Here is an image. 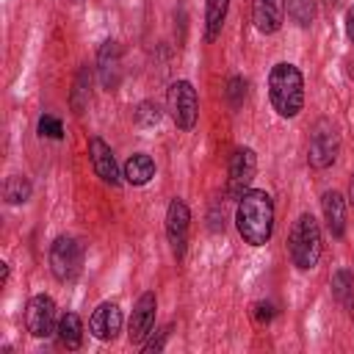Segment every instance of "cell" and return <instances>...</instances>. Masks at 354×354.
I'll use <instances>...</instances> for the list:
<instances>
[{
    "label": "cell",
    "mask_w": 354,
    "mask_h": 354,
    "mask_svg": "<svg viewBox=\"0 0 354 354\" xmlns=\"http://www.w3.org/2000/svg\"><path fill=\"white\" fill-rule=\"evenodd\" d=\"M235 227L249 246H263L274 230V202L266 191H246L238 199Z\"/></svg>",
    "instance_id": "1"
},
{
    "label": "cell",
    "mask_w": 354,
    "mask_h": 354,
    "mask_svg": "<svg viewBox=\"0 0 354 354\" xmlns=\"http://www.w3.org/2000/svg\"><path fill=\"white\" fill-rule=\"evenodd\" d=\"M268 97L279 116L293 119L304 105V77L293 64H277L268 75Z\"/></svg>",
    "instance_id": "2"
},
{
    "label": "cell",
    "mask_w": 354,
    "mask_h": 354,
    "mask_svg": "<svg viewBox=\"0 0 354 354\" xmlns=\"http://www.w3.org/2000/svg\"><path fill=\"white\" fill-rule=\"evenodd\" d=\"M288 252H290V260L299 271H310L318 266V260H321V227H318L313 213H301L293 221V230L288 238Z\"/></svg>",
    "instance_id": "3"
},
{
    "label": "cell",
    "mask_w": 354,
    "mask_h": 354,
    "mask_svg": "<svg viewBox=\"0 0 354 354\" xmlns=\"http://www.w3.org/2000/svg\"><path fill=\"white\" fill-rule=\"evenodd\" d=\"M50 268L58 282H72L77 279L83 268V246L72 235H58L50 246Z\"/></svg>",
    "instance_id": "4"
},
{
    "label": "cell",
    "mask_w": 354,
    "mask_h": 354,
    "mask_svg": "<svg viewBox=\"0 0 354 354\" xmlns=\"http://www.w3.org/2000/svg\"><path fill=\"white\" fill-rule=\"evenodd\" d=\"M166 102H169V113H171V119L180 130H191L196 124L199 100H196V88L188 80H174L169 86Z\"/></svg>",
    "instance_id": "5"
},
{
    "label": "cell",
    "mask_w": 354,
    "mask_h": 354,
    "mask_svg": "<svg viewBox=\"0 0 354 354\" xmlns=\"http://www.w3.org/2000/svg\"><path fill=\"white\" fill-rule=\"evenodd\" d=\"M337 149H340V138H337V130L332 122L321 119L313 130V138H310V149H307V158H310V166L315 169H326L335 163L337 158Z\"/></svg>",
    "instance_id": "6"
},
{
    "label": "cell",
    "mask_w": 354,
    "mask_h": 354,
    "mask_svg": "<svg viewBox=\"0 0 354 354\" xmlns=\"http://www.w3.org/2000/svg\"><path fill=\"white\" fill-rule=\"evenodd\" d=\"M254 169H257V158L249 147H241L235 149V155L230 158V171H227V194L232 199H241L252 180H254Z\"/></svg>",
    "instance_id": "7"
},
{
    "label": "cell",
    "mask_w": 354,
    "mask_h": 354,
    "mask_svg": "<svg viewBox=\"0 0 354 354\" xmlns=\"http://www.w3.org/2000/svg\"><path fill=\"white\" fill-rule=\"evenodd\" d=\"M25 324H28V332L33 337H50L55 332V326H58V321H55V301L50 296H44V293L33 296L28 301V307H25Z\"/></svg>",
    "instance_id": "8"
},
{
    "label": "cell",
    "mask_w": 354,
    "mask_h": 354,
    "mask_svg": "<svg viewBox=\"0 0 354 354\" xmlns=\"http://www.w3.org/2000/svg\"><path fill=\"white\" fill-rule=\"evenodd\" d=\"M188 224H191L188 205H185L183 199H171V202H169V210H166V238H169V246H171V252H174L177 260L185 254Z\"/></svg>",
    "instance_id": "9"
},
{
    "label": "cell",
    "mask_w": 354,
    "mask_h": 354,
    "mask_svg": "<svg viewBox=\"0 0 354 354\" xmlns=\"http://www.w3.org/2000/svg\"><path fill=\"white\" fill-rule=\"evenodd\" d=\"M122 329V310L116 301H102L94 313H91V321H88V332L97 337V340H113Z\"/></svg>",
    "instance_id": "10"
},
{
    "label": "cell",
    "mask_w": 354,
    "mask_h": 354,
    "mask_svg": "<svg viewBox=\"0 0 354 354\" xmlns=\"http://www.w3.org/2000/svg\"><path fill=\"white\" fill-rule=\"evenodd\" d=\"M88 158H91V166L97 171V177L108 185H119V166H116V158L111 152V147L100 138V136H91L88 141Z\"/></svg>",
    "instance_id": "11"
},
{
    "label": "cell",
    "mask_w": 354,
    "mask_h": 354,
    "mask_svg": "<svg viewBox=\"0 0 354 354\" xmlns=\"http://www.w3.org/2000/svg\"><path fill=\"white\" fill-rule=\"evenodd\" d=\"M155 293H141V299L136 301L133 307V315H130V343H144V337L152 332V324H155Z\"/></svg>",
    "instance_id": "12"
},
{
    "label": "cell",
    "mask_w": 354,
    "mask_h": 354,
    "mask_svg": "<svg viewBox=\"0 0 354 354\" xmlns=\"http://www.w3.org/2000/svg\"><path fill=\"white\" fill-rule=\"evenodd\" d=\"M97 69H100V83L113 91L122 80V47L116 41H105L100 47V55H97Z\"/></svg>",
    "instance_id": "13"
},
{
    "label": "cell",
    "mask_w": 354,
    "mask_h": 354,
    "mask_svg": "<svg viewBox=\"0 0 354 354\" xmlns=\"http://www.w3.org/2000/svg\"><path fill=\"white\" fill-rule=\"evenodd\" d=\"M252 22L260 33H277L285 22V0H254Z\"/></svg>",
    "instance_id": "14"
},
{
    "label": "cell",
    "mask_w": 354,
    "mask_h": 354,
    "mask_svg": "<svg viewBox=\"0 0 354 354\" xmlns=\"http://www.w3.org/2000/svg\"><path fill=\"white\" fill-rule=\"evenodd\" d=\"M321 207H324V218H326L332 238H343V232H346V199L337 191H326L321 196Z\"/></svg>",
    "instance_id": "15"
},
{
    "label": "cell",
    "mask_w": 354,
    "mask_h": 354,
    "mask_svg": "<svg viewBox=\"0 0 354 354\" xmlns=\"http://www.w3.org/2000/svg\"><path fill=\"white\" fill-rule=\"evenodd\" d=\"M55 335H58V343L64 348H69V351L80 348V343H83V321H80V315L77 313H64L58 318Z\"/></svg>",
    "instance_id": "16"
},
{
    "label": "cell",
    "mask_w": 354,
    "mask_h": 354,
    "mask_svg": "<svg viewBox=\"0 0 354 354\" xmlns=\"http://www.w3.org/2000/svg\"><path fill=\"white\" fill-rule=\"evenodd\" d=\"M152 177H155V163H152L149 155L136 152V155L127 158V163H124V180L130 185H147Z\"/></svg>",
    "instance_id": "17"
},
{
    "label": "cell",
    "mask_w": 354,
    "mask_h": 354,
    "mask_svg": "<svg viewBox=\"0 0 354 354\" xmlns=\"http://www.w3.org/2000/svg\"><path fill=\"white\" fill-rule=\"evenodd\" d=\"M227 8H230V0H205V39L207 41L218 39L224 19H227Z\"/></svg>",
    "instance_id": "18"
},
{
    "label": "cell",
    "mask_w": 354,
    "mask_h": 354,
    "mask_svg": "<svg viewBox=\"0 0 354 354\" xmlns=\"http://www.w3.org/2000/svg\"><path fill=\"white\" fill-rule=\"evenodd\" d=\"M30 194H33V185L25 174H11L3 185V196L8 205H25L30 199Z\"/></svg>",
    "instance_id": "19"
},
{
    "label": "cell",
    "mask_w": 354,
    "mask_h": 354,
    "mask_svg": "<svg viewBox=\"0 0 354 354\" xmlns=\"http://www.w3.org/2000/svg\"><path fill=\"white\" fill-rule=\"evenodd\" d=\"M332 296L340 304H354V274L348 268H337L332 277Z\"/></svg>",
    "instance_id": "20"
},
{
    "label": "cell",
    "mask_w": 354,
    "mask_h": 354,
    "mask_svg": "<svg viewBox=\"0 0 354 354\" xmlns=\"http://www.w3.org/2000/svg\"><path fill=\"white\" fill-rule=\"evenodd\" d=\"M288 6V17L299 25V28H307L313 19H315V0H285Z\"/></svg>",
    "instance_id": "21"
},
{
    "label": "cell",
    "mask_w": 354,
    "mask_h": 354,
    "mask_svg": "<svg viewBox=\"0 0 354 354\" xmlns=\"http://www.w3.org/2000/svg\"><path fill=\"white\" fill-rule=\"evenodd\" d=\"M39 136L41 138H64V124H61V119H55V116H50V113H44V116H39Z\"/></svg>",
    "instance_id": "22"
},
{
    "label": "cell",
    "mask_w": 354,
    "mask_h": 354,
    "mask_svg": "<svg viewBox=\"0 0 354 354\" xmlns=\"http://www.w3.org/2000/svg\"><path fill=\"white\" fill-rule=\"evenodd\" d=\"M86 83H88V69H83V72L77 75V83H75V91H72V108H75V113H83V108H86V102H88V97H86Z\"/></svg>",
    "instance_id": "23"
},
{
    "label": "cell",
    "mask_w": 354,
    "mask_h": 354,
    "mask_svg": "<svg viewBox=\"0 0 354 354\" xmlns=\"http://www.w3.org/2000/svg\"><path fill=\"white\" fill-rule=\"evenodd\" d=\"M227 97H230V105L238 108L243 102V97H246V80L243 77H232L230 86H227Z\"/></svg>",
    "instance_id": "24"
},
{
    "label": "cell",
    "mask_w": 354,
    "mask_h": 354,
    "mask_svg": "<svg viewBox=\"0 0 354 354\" xmlns=\"http://www.w3.org/2000/svg\"><path fill=\"white\" fill-rule=\"evenodd\" d=\"M158 119H160V113H158V108H152L149 102H144V105L138 108V113H136V122H138V124H144V127L158 124Z\"/></svg>",
    "instance_id": "25"
},
{
    "label": "cell",
    "mask_w": 354,
    "mask_h": 354,
    "mask_svg": "<svg viewBox=\"0 0 354 354\" xmlns=\"http://www.w3.org/2000/svg\"><path fill=\"white\" fill-rule=\"evenodd\" d=\"M271 318H274V304H268V301L254 304V321L257 324H268Z\"/></svg>",
    "instance_id": "26"
},
{
    "label": "cell",
    "mask_w": 354,
    "mask_h": 354,
    "mask_svg": "<svg viewBox=\"0 0 354 354\" xmlns=\"http://www.w3.org/2000/svg\"><path fill=\"white\" fill-rule=\"evenodd\" d=\"M169 332H171V326H163V329H160V335H158V340L152 337L149 343H144V351H147V354L160 351V348H163V343H166V337H169Z\"/></svg>",
    "instance_id": "27"
},
{
    "label": "cell",
    "mask_w": 354,
    "mask_h": 354,
    "mask_svg": "<svg viewBox=\"0 0 354 354\" xmlns=\"http://www.w3.org/2000/svg\"><path fill=\"white\" fill-rule=\"evenodd\" d=\"M346 36H348L351 44H354V6L346 11Z\"/></svg>",
    "instance_id": "28"
},
{
    "label": "cell",
    "mask_w": 354,
    "mask_h": 354,
    "mask_svg": "<svg viewBox=\"0 0 354 354\" xmlns=\"http://www.w3.org/2000/svg\"><path fill=\"white\" fill-rule=\"evenodd\" d=\"M6 279H8V263H3V268H0V282L6 285Z\"/></svg>",
    "instance_id": "29"
},
{
    "label": "cell",
    "mask_w": 354,
    "mask_h": 354,
    "mask_svg": "<svg viewBox=\"0 0 354 354\" xmlns=\"http://www.w3.org/2000/svg\"><path fill=\"white\" fill-rule=\"evenodd\" d=\"M348 199H351V205H354V171H351V191H348Z\"/></svg>",
    "instance_id": "30"
},
{
    "label": "cell",
    "mask_w": 354,
    "mask_h": 354,
    "mask_svg": "<svg viewBox=\"0 0 354 354\" xmlns=\"http://www.w3.org/2000/svg\"><path fill=\"white\" fill-rule=\"evenodd\" d=\"M351 318H354V304H351Z\"/></svg>",
    "instance_id": "31"
}]
</instances>
